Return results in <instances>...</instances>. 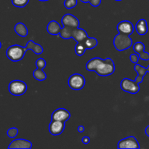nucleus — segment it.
I'll return each instance as SVG.
<instances>
[{"label":"nucleus","mask_w":149,"mask_h":149,"mask_svg":"<svg viewBox=\"0 0 149 149\" xmlns=\"http://www.w3.org/2000/svg\"><path fill=\"white\" fill-rule=\"evenodd\" d=\"M29 49L32 50L36 55H41L44 51L43 47L40 45L36 43L33 40H29L25 47L17 45L9 47L6 51V55L10 61L17 62L23 59L26 52Z\"/></svg>","instance_id":"nucleus-1"},{"label":"nucleus","mask_w":149,"mask_h":149,"mask_svg":"<svg viewBox=\"0 0 149 149\" xmlns=\"http://www.w3.org/2000/svg\"><path fill=\"white\" fill-rule=\"evenodd\" d=\"M86 69L89 71H95L97 75L101 77H108L114 73L115 64L110 58L106 59L94 58L87 63Z\"/></svg>","instance_id":"nucleus-2"},{"label":"nucleus","mask_w":149,"mask_h":149,"mask_svg":"<svg viewBox=\"0 0 149 149\" xmlns=\"http://www.w3.org/2000/svg\"><path fill=\"white\" fill-rule=\"evenodd\" d=\"M132 45V39L129 35L119 33L113 39V46L118 51H125Z\"/></svg>","instance_id":"nucleus-3"},{"label":"nucleus","mask_w":149,"mask_h":149,"mask_svg":"<svg viewBox=\"0 0 149 149\" xmlns=\"http://www.w3.org/2000/svg\"><path fill=\"white\" fill-rule=\"evenodd\" d=\"M9 92L15 96H20L27 90V84L21 80H13L9 84Z\"/></svg>","instance_id":"nucleus-4"},{"label":"nucleus","mask_w":149,"mask_h":149,"mask_svg":"<svg viewBox=\"0 0 149 149\" xmlns=\"http://www.w3.org/2000/svg\"><path fill=\"white\" fill-rule=\"evenodd\" d=\"M85 79L81 74H72L68 78V84L71 89L74 90H80L85 85Z\"/></svg>","instance_id":"nucleus-5"},{"label":"nucleus","mask_w":149,"mask_h":149,"mask_svg":"<svg viewBox=\"0 0 149 149\" xmlns=\"http://www.w3.org/2000/svg\"><path fill=\"white\" fill-rule=\"evenodd\" d=\"M120 87L123 91L130 94H136L140 91L139 84L135 80H131L128 78H125L121 81Z\"/></svg>","instance_id":"nucleus-6"},{"label":"nucleus","mask_w":149,"mask_h":149,"mask_svg":"<svg viewBox=\"0 0 149 149\" xmlns=\"http://www.w3.org/2000/svg\"><path fill=\"white\" fill-rule=\"evenodd\" d=\"M118 148L127 149V148H140V144L136 138L134 136H130L122 139L118 143Z\"/></svg>","instance_id":"nucleus-7"},{"label":"nucleus","mask_w":149,"mask_h":149,"mask_svg":"<svg viewBox=\"0 0 149 149\" xmlns=\"http://www.w3.org/2000/svg\"><path fill=\"white\" fill-rule=\"evenodd\" d=\"M71 118V113L65 109H58L52 112L51 115L52 120L61 121V122H67Z\"/></svg>","instance_id":"nucleus-8"},{"label":"nucleus","mask_w":149,"mask_h":149,"mask_svg":"<svg viewBox=\"0 0 149 149\" xmlns=\"http://www.w3.org/2000/svg\"><path fill=\"white\" fill-rule=\"evenodd\" d=\"M65 129V122L52 120L49 125V132L52 135H59Z\"/></svg>","instance_id":"nucleus-9"},{"label":"nucleus","mask_w":149,"mask_h":149,"mask_svg":"<svg viewBox=\"0 0 149 149\" xmlns=\"http://www.w3.org/2000/svg\"><path fill=\"white\" fill-rule=\"evenodd\" d=\"M134 26L130 21L129 20H123L118 23L117 25V31L119 33H124L130 36L134 31Z\"/></svg>","instance_id":"nucleus-10"},{"label":"nucleus","mask_w":149,"mask_h":149,"mask_svg":"<svg viewBox=\"0 0 149 149\" xmlns=\"http://www.w3.org/2000/svg\"><path fill=\"white\" fill-rule=\"evenodd\" d=\"M61 23L63 26H69L71 28L79 27V21L78 19L75 16L69 13L63 16L61 19Z\"/></svg>","instance_id":"nucleus-11"},{"label":"nucleus","mask_w":149,"mask_h":149,"mask_svg":"<svg viewBox=\"0 0 149 149\" xmlns=\"http://www.w3.org/2000/svg\"><path fill=\"white\" fill-rule=\"evenodd\" d=\"M32 148V143L31 141L26 139H16L12 141L9 145V149H30Z\"/></svg>","instance_id":"nucleus-12"},{"label":"nucleus","mask_w":149,"mask_h":149,"mask_svg":"<svg viewBox=\"0 0 149 149\" xmlns=\"http://www.w3.org/2000/svg\"><path fill=\"white\" fill-rule=\"evenodd\" d=\"M88 37L87 31L80 28H74L71 33V38L74 39L77 42H84Z\"/></svg>","instance_id":"nucleus-13"},{"label":"nucleus","mask_w":149,"mask_h":149,"mask_svg":"<svg viewBox=\"0 0 149 149\" xmlns=\"http://www.w3.org/2000/svg\"><path fill=\"white\" fill-rule=\"evenodd\" d=\"M135 28L137 33L141 36L146 34L148 31V24H147V21L145 19H140L135 24Z\"/></svg>","instance_id":"nucleus-14"},{"label":"nucleus","mask_w":149,"mask_h":149,"mask_svg":"<svg viewBox=\"0 0 149 149\" xmlns=\"http://www.w3.org/2000/svg\"><path fill=\"white\" fill-rule=\"evenodd\" d=\"M62 27L55 20H51L47 26V31L51 35H58L61 32Z\"/></svg>","instance_id":"nucleus-15"},{"label":"nucleus","mask_w":149,"mask_h":149,"mask_svg":"<svg viewBox=\"0 0 149 149\" xmlns=\"http://www.w3.org/2000/svg\"><path fill=\"white\" fill-rule=\"evenodd\" d=\"M134 68H135V71H136L137 74H138V76H137L135 80L138 83V84H140V83H141L143 81V77H145L146 73L148 72V71H147V68L142 66V65H139V64L138 63L135 64Z\"/></svg>","instance_id":"nucleus-16"},{"label":"nucleus","mask_w":149,"mask_h":149,"mask_svg":"<svg viewBox=\"0 0 149 149\" xmlns=\"http://www.w3.org/2000/svg\"><path fill=\"white\" fill-rule=\"evenodd\" d=\"M15 31L18 36H21V37H26L29 33L27 27L23 23H17L15 26Z\"/></svg>","instance_id":"nucleus-17"},{"label":"nucleus","mask_w":149,"mask_h":149,"mask_svg":"<svg viewBox=\"0 0 149 149\" xmlns=\"http://www.w3.org/2000/svg\"><path fill=\"white\" fill-rule=\"evenodd\" d=\"M74 28L69 27V26H63L61 29L59 35L61 38L63 39H69L71 38V33Z\"/></svg>","instance_id":"nucleus-18"},{"label":"nucleus","mask_w":149,"mask_h":149,"mask_svg":"<svg viewBox=\"0 0 149 149\" xmlns=\"http://www.w3.org/2000/svg\"><path fill=\"white\" fill-rule=\"evenodd\" d=\"M97 43L98 42H97V39H95V37H89V36L83 42L87 49H93L97 46Z\"/></svg>","instance_id":"nucleus-19"},{"label":"nucleus","mask_w":149,"mask_h":149,"mask_svg":"<svg viewBox=\"0 0 149 149\" xmlns=\"http://www.w3.org/2000/svg\"><path fill=\"white\" fill-rule=\"evenodd\" d=\"M33 76L37 81H45L47 79V74H45L43 69H41V68H37L35 71H33Z\"/></svg>","instance_id":"nucleus-20"},{"label":"nucleus","mask_w":149,"mask_h":149,"mask_svg":"<svg viewBox=\"0 0 149 149\" xmlns=\"http://www.w3.org/2000/svg\"><path fill=\"white\" fill-rule=\"evenodd\" d=\"M86 47L83 42H77L75 46V52L78 56H82L86 51Z\"/></svg>","instance_id":"nucleus-21"},{"label":"nucleus","mask_w":149,"mask_h":149,"mask_svg":"<svg viewBox=\"0 0 149 149\" xmlns=\"http://www.w3.org/2000/svg\"><path fill=\"white\" fill-rule=\"evenodd\" d=\"M145 45L141 42H136V43H135V45H133L134 51H135L138 55L143 52L144 51H145Z\"/></svg>","instance_id":"nucleus-22"},{"label":"nucleus","mask_w":149,"mask_h":149,"mask_svg":"<svg viewBox=\"0 0 149 149\" xmlns=\"http://www.w3.org/2000/svg\"><path fill=\"white\" fill-rule=\"evenodd\" d=\"M29 0H12V3L15 7H24L29 4Z\"/></svg>","instance_id":"nucleus-23"},{"label":"nucleus","mask_w":149,"mask_h":149,"mask_svg":"<svg viewBox=\"0 0 149 149\" xmlns=\"http://www.w3.org/2000/svg\"><path fill=\"white\" fill-rule=\"evenodd\" d=\"M77 5V0H65L64 7L66 9H72Z\"/></svg>","instance_id":"nucleus-24"},{"label":"nucleus","mask_w":149,"mask_h":149,"mask_svg":"<svg viewBox=\"0 0 149 149\" xmlns=\"http://www.w3.org/2000/svg\"><path fill=\"white\" fill-rule=\"evenodd\" d=\"M7 135L10 138H14L18 134V129H17L16 127H11L7 130Z\"/></svg>","instance_id":"nucleus-25"},{"label":"nucleus","mask_w":149,"mask_h":149,"mask_svg":"<svg viewBox=\"0 0 149 149\" xmlns=\"http://www.w3.org/2000/svg\"><path fill=\"white\" fill-rule=\"evenodd\" d=\"M47 63L44 58H38L36 61V65L38 68L44 69L46 67Z\"/></svg>","instance_id":"nucleus-26"},{"label":"nucleus","mask_w":149,"mask_h":149,"mask_svg":"<svg viewBox=\"0 0 149 149\" xmlns=\"http://www.w3.org/2000/svg\"><path fill=\"white\" fill-rule=\"evenodd\" d=\"M83 3L89 2L93 7H98L101 4V0H80Z\"/></svg>","instance_id":"nucleus-27"},{"label":"nucleus","mask_w":149,"mask_h":149,"mask_svg":"<svg viewBox=\"0 0 149 149\" xmlns=\"http://www.w3.org/2000/svg\"><path fill=\"white\" fill-rule=\"evenodd\" d=\"M130 60L132 63L136 64L138 63V60H139V56L136 54H131L130 56Z\"/></svg>","instance_id":"nucleus-28"},{"label":"nucleus","mask_w":149,"mask_h":149,"mask_svg":"<svg viewBox=\"0 0 149 149\" xmlns=\"http://www.w3.org/2000/svg\"><path fill=\"white\" fill-rule=\"evenodd\" d=\"M138 56H139V58H141V60H143V61H147L149 60V53L148 52H145V51H144L143 52H142V53L139 54Z\"/></svg>","instance_id":"nucleus-29"},{"label":"nucleus","mask_w":149,"mask_h":149,"mask_svg":"<svg viewBox=\"0 0 149 149\" xmlns=\"http://www.w3.org/2000/svg\"><path fill=\"white\" fill-rule=\"evenodd\" d=\"M81 141H82V143L84 144L87 145V144H89V143L90 142V138L87 136H84L83 137L82 139H81Z\"/></svg>","instance_id":"nucleus-30"},{"label":"nucleus","mask_w":149,"mask_h":149,"mask_svg":"<svg viewBox=\"0 0 149 149\" xmlns=\"http://www.w3.org/2000/svg\"><path fill=\"white\" fill-rule=\"evenodd\" d=\"M77 130H78V132H79V133H82V132L84 131V127L82 126V125H80V126L78 127Z\"/></svg>","instance_id":"nucleus-31"},{"label":"nucleus","mask_w":149,"mask_h":149,"mask_svg":"<svg viewBox=\"0 0 149 149\" xmlns=\"http://www.w3.org/2000/svg\"><path fill=\"white\" fill-rule=\"evenodd\" d=\"M145 132H146V135L148 137H149V126H148L146 128Z\"/></svg>","instance_id":"nucleus-32"},{"label":"nucleus","mask_w":149,"mask_h":149,"mask_svg":"<svg viewBox=\"0 0 149 149\" xmlns=\"http://www.w3.org/2000/svg\"><path fill=\"white\" fill-rule=\"evenodd\" d=\"M39 1H49V0H39Z\"/></svg>","instance_id":"nucleus-33"},{"label":"nucleus","mask_w":149,"mask_h":149,"mask_svg":"<svg viewBox=\"0 0 149 149\" xmlns=\"http://www.w3.org/2000/svg\"><path fill=\"white\" fill-rule=\"evenodd\" d=\"M147 71H148V72L149 73V65H148V67H147Z\"/></svg>","instance_id":"nucleus-34"},{"label":"nucleus","mask_w":149,"mask_h":149,"mask_svg":"<svg viewBox=\"0 0 149 149\" xmlns=\"http://www.w3.org/2000/svg\"><path fill=\"white\" fill-rule=\"evenodd\" d=\"M1 42H0V49H1Z\"/></svg>","instance_id":"nucleus-35"},{"label":"nucleus","mask_w":149,"mask_h":149,"mask_svg":"<svg viewBox=\"0 0 149 149\" xmlns=\"http://www.w3.org/2000/svg\"><path fill=\"white\" fill-rule=\"evenodd\" d=\"M115 1H122V0H115Z\"/></svg>","instance_id":"nucleus-36"}]
</instances>
